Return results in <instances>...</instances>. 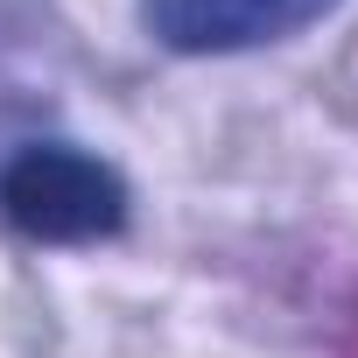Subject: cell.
Instances as JSON below:
<instances>
[{
    "mask_svg": "<svg viewBox=\"0 0 358 358\" xmlns=\"http://www.w3.org/2000/svg\"><path fill=\"white\" fill-rule=\"evenodd\" d=\"M337 15V0H141V22L176 57H232L267 50Z\"/></svg>",
    "mask_w": 358,
    "mask_h": 358,
    "instance_id": "2",
    "label": "cell"
},
{
    "mask_svg": "<svg viewBox=\"0 0 358 358\" xmlns=\"http://www.w3.org/2000/svg\"><path fill=\"white\" fill-rule=\"evenodd\" d=\"M0 218L36 246H92L127 225V176L85 148L36 141L0 169Z\"/></svg>",
    "mask_w": 358,
    "mask_h": 358,
    "instance_id": "1",
    "label": "cell"
}]
</instances>
